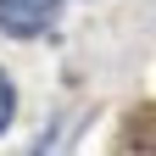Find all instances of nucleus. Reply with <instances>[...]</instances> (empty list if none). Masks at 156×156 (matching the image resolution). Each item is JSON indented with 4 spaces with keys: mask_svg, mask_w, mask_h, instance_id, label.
Here are the masks:
<instances>
[{
    "mask_svg": "<svg viewBox=\"0 0 156 156\" xmlns=\"http://www.w3.org/2000/svg\"><path fill=\"white\" fill-rule=\"evenodd\" d=\"M56 6L62 0H0V28L28 39V34H45L56 23Z\"/></svg>",
    "mask_w": 156,
    "mask_h": 156,
    "instance_id": "f257e3e1",
    "label": "nucleus"
},
{
    "mask_svg": "<svg viewBox=\"0 0 156 156\" xmlns=\"http://www.w3.org/2000/svg\"><path fill=\"white\" fill-rule=\"evenodd\" d=\"M11 123V84H6V73H0V128Z\"/></svg>",
    "mask_w": 156,
    "mask_h": 156,
    "instance_id": "f03ea898",
    "label": "nucleus"
}]
</instances>
